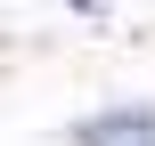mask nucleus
<instances>
[{
	"mask_svg": "<svg viewBox=\"0 0 155 146\" xmlns=\"http://www.w3.org/2000/svg\"><path fill=\"white\" fill-rule=\"evenodd\" d=\"M74 138H82V146H155V114H147V106H123V114L82 122Z\"/></svg>",
	"mask_w": 155,
	"mask_h": 146,
	"instance_id": "obj_1",
	"label": "nucleus"
}]
</instances>
